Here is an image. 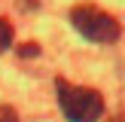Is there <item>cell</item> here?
<instances>
[{"label": "cell", "instance_id": "cell-1", "mask_svg": "<svg viewBox=\"0 0 125 122\" xmlns=\"http://www.w3.org/2000/svg\"><path fill=\"white\" fill-rule=\"evenodd\" d=\"M58 89V104L61 113L70 122H98L104 113V98L98 95L95 89H85V85H70L64 79L55 82Z\"/></svg>", "mask_w": 125, "mask_h": 122}, {"label": "cell", "instance_id": "cell-2", "mask_svg": "<svg viewBox=\"0 0 125 122\" xmlns=\"http://www.w3.org/2000/svg\"><path fill=\"white\" fill-rule=\"evenodd\" d=\"M70 21L85 40L92 43H116L122 34L119 21H116L110 12H104L101 6H92V3H79L70 9Z\"/></svg>", "mask_w": 125, "mask_h": 122}, {"label": "cell", "instance_id": "cell-4", "mask_svg": "<svg viewBox=\"0 0 125 122\" xmlns=\"http://www.w3.org/2000/svg\"><path fill=\"white\" fill-rule=\"evenodd\" d=\"M0 122H18V110L12 104H0Z\"/></svg>", "mask_w": 125, "mask_h": 122}, {"label": "cell", "instance_id": "cell-5", "mask_svg": "<svg viewBox=\"0 0 125 122\" xmlns=\"http://www.w3.org/2000/svg\"><path fill=\"white\" fill-rule=\"evenodd\" d=\"M18 55L21 58H34V55H40V46L37 43H24V46H18Z\"/></svg>", "mask_w": 125, "mask_h": 122}, {"label": "cell", "instance_id": "cell-6", "mask_svg": "<svg viewBox=\"0 0 125 122\" xmlns=\"http://www.w3.org/2000/svg\"><path fill=\"white\" fill-rule=\"evenodd\" d=\"M110 122H125V113H119V116H113Z\"/></svg>", "mask_w": 125, "mask_h": 122}, {"label": "cell", "instance_id": "cell-3", "mask_svg": "<svg viewBox=\"0 0 125 122\" xmlns=\"http://www.w3.org/2000/svg\"><path fill=\"white\" fill-rule=\"evenodd\" d=\"M12 37H15V30H12V21L0 15V52H6V49L12 46Z\"/></svg>", "mask_w": 125, "mask_h": 122}]
</instances>
